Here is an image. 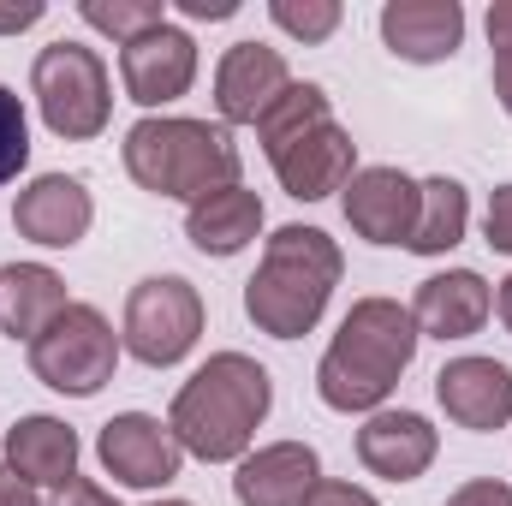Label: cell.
Listing matches in <instances>:
<instances>
[{
    "label": "cell",
    "mask_w": 512,
    "mask_h": 506,
    "mask_svg": "<svg viewBox=\"0 0 512 506\" xmlns=\"http://www.w3.org/2000/svg\"><path fill=\"white\" fill-rule=\"evenodd\" d=\"M417 322H411V304L399 298H358L340 322V334L328 340L322 364H316V393L328 411H358V417H376L387 405V393L399 387V376L411 370L417 358Z\"/></svg>",
    "instance_id": "1"
},
{
    "label": "cell",
    "mask_w": 512,
    "mask_h": 506,
    "mask_svg": "<svg viewBox=\"0 0 512 506\" xmlns=\"http://www.w3.org/2000/svg\"><path fill=\"white\" fill-rule=\"evenodd\" d=\"M274 405V381L268 370L245 352H215L209 364H197L191 381L173 393L167 429L173 441L203 459V465H239L251 453L256 429Z\"/></svg>",
    "instance_id": "2"
},
{
    "label": "cell",
    "mask_w": 512,
    "mask_h": 506,
    "mask_svg": "<svg viewBox=\"0 0 512 506\" xmlns=\"http://www.w3.org/2000/svg\"><path fill=\"white\" fill-rule=\"evenodd\" d=\"M256 137H262V155H268L280 191L298 203H322V197L346 191L358 173V143L334 120V102L322 84L292 78L286 96L256 120Z\"/></svg>",
    "instance_id": "3"
},
{
    "label": "cell",
    "mask_w": 512,
    "mask_h": 506,
    "mask_svg": "<svg viewBox=\"0 0 512 506\" xmlns=\"http://www.w3.org/2000/svg\"><path fill=\"white\" fill-rule=\"evenodd\" d=\"M340 274H346V256L322 227H298V221L274 227L256 274L245 280V316L268 340H304L322 322Z\"/></svg>",
    "instance_id": "4"
},
{
    "label": "cell",
    "mask_w": 512,
    "mask_h": 506,
    "mask_svg": "<svg viewBox=\"0 0 512 506\" xmlns=\"http://www.w3.org/2000/svg\"><path fill=\"white\" fill-rule=\"evenodd\" d=\"M120 155H126V173L137 191L179 197V203L239 185V167H245L233 131L221 120L209 126V120H179V114H143L126 131Z\"/></svg>",
    "instance_id": "5"
},
{
    "label": "cell",
    "mask_w": 512,
    "mask_h": 506,
    "mask_svg": "<svg viewBox=\"0 0 512 506\" xmlns=\"http://www.w3.org/2000/svg\"><path fill=\"white\" fill-rule=\"evenodd\" d=\"M30 96L42 108V126L66 143H90L102 137L114 120V84H108V66L96 48L60 36L36 54L30 66Z\"/></svg>",
    "instance_id": "6"
},
{
    "label": "cell",
    "mask_w": 512,
    "mask_h": 506,
    "mask_svg": "<svg viewBox=\"0 0 512 506\" xmlns=\"http://www.w3.org/2000/svg\"><path fill=\"white\" fill-rule=\"evenodd\" d=\"M120 334L96 304H66L36 340H30V376L66 399H90L114 381Z\"/></svg>",
    "instance_id": "7"
},
{
    "label": "cell",
    "mask_w": 512,
    "mask_h": 506,
    "mask_svg": "<svg viewBox=\"0 0 512 506\" xmlns=\"http://www.w3.org/2000/svg\"><path fill=\"white\" fill-rule=\"evenodd\" d=\"M203 316H209L203 292L185 274H149V280L131 286V298H126L120 346L137 364H149V370H173L203 340Z\"/></svg>",
    "instance_id": "8"
},
{
    "label": "cell",
    "mask_w": 512,
    "mask_h": 506,
    "mask_svg": "<svg viewBox=\"0 0 512 506\" xmlns=\"http://www.w3.org/2000/svg\"><path fill=\"white\" fill-rule=\"evenodd\" d=\"M96 459H102V471H108L114 483H126V489H167V483L179 477V465H185V447L173 441V429H167L161 417H149V411H120V417L102 423Z\"/></svg>",
    "instance_id": "9"
},
{
    "label": "cell",
    "mask_w": 512,
    "mask_h": 506,
    "mask_svg": "<svg viewBox=\"0 0 512 506\" xmlns=\"http://www.w3.org/2000/svg\"><path fill=\"white\" fill-rule=\"evenodd\" d=\"M120 84L137 108H167L197 84V42L173 18L120 48Z\"/></svg>",
    "instance_id": "10"
},
{
    "label": "cell",
    "mask_w": 512,
    "mask_h": 506,
    "mask_svg": "<svg viewBox=\"0 0 512 506\" xmlns=\"http://www.w3.org/2000/svg\"><path fill=\"white\" fill-rule=\"evenodd\" d=\"M292 72H286V54L268 48V42H233L215 66V114L221 126H256L280 96H286Z\"/></svg>",
    "instance_id": "11"
},
{
    "label": "cell",
    "mask_w": 512,
    "mask_h": 506,
    "mask_svg": "<svg viewBox=\"0 0 512 506\" xmlns=\"http://www.w3.org/2000/svg\"><path fill=\"white\" fill-rule=\"evenodd\" d=\"M90 221H96V203H90L84 179H72V173H42V179H30V185L18 191V203H12L18 239H30V245H42V251H72V245L90 233Z\"/></svg>",
    "instance_id": "12"
},
{
    "label": "cell",
    "mask_w": 512,
    "mask_h": 506,
    "mask_svg": "<svg viewBox=\"0 0 512 506\" xmlns=\"http://www.w3.org/2000/svg\"><path fill=\"white\" fill-rule=\"evenodd\" d=\"M435 399L459 429L495 435L512 423V370L501 358H453L435 376Z\"/></svg>",
    "instance_id": "13"
},
{
    "label": "cell",
    "mask_w": 512,
    "mask_h": 506,
    "mask_svg": "<svg viewBox=\"0 0 512 506\" xmlns=\"http://www.w3.org/2000/svg\"><path fill=\"white\" fill-rule=\"evenodd\" d=\"M340 203L364 245H405L417 227V179L399 167H358Z\"/></svg>",
    "instance_id": "14"
},
{
    "label": "cell",
    "mask_w": 512,
    "mask_h": 506,
    "mask_svg": "<svg viewBox=\"0 0 512 506\" xmlns=\"http://www.w3.org/2000/svg\"><path fill=\"white\" fill-rule=\"evenodd\" d=\"M435 453H441V435H435V423L423 411H387L382 405L358 429V459L382 483H417L435 465Z\"/></svg>",
    "instance_id": "15"
},
{
    "label": "cell",
    "mask_w": 512,
    "mask_h": 506,
    "mask_svg": "<svg viewBox=\"0 0 512 506\" xmlns=\"http://www.w3.org/2000/svg\"><path fill=\"white\" fill-rule=\"evenodd\" d=\"M382 42H387L393 60L441 66L465 42V6L459 0H387L382 6Z\"/></svg>",
    "instance_id": "16"
},
{
    "label": "cell",
    "mask_w": 512,
    "mask_h": 506,
    "mask_svg": "<svg viewBox=\"0 0 512 506\" xmlns=\"http://www.w3.org/2000/svg\"><path fill=\"white\" fill-rule=\"evenodd\" d=\"M495 310V292L477 268H447V274H429L411 298V322L423 340H471Z\"/></svg>",
    "instance_id": "17"
},
{
    "label": "cell",
    "mask_w": 512,
    "mask_h": 506,
    "mask_svg": "<svg viewBox=\"0 0 512 506\" xmlns=\"http://www.w3.org/2000/svg\"><path fill=\"white\" fill-rule=\"evenodd\" d=\"M322 483V459L310 441H268L239 459L233 495L239 506H304V495Z\"/></svg>",
    "instance_id": "18"
},
{
    "label": "cell",
    "mask_w": 512,
    "mask_h": 506,
    "mask_svg": "<svg viewBox=\"0 0 512 506\" xmlns=\"http://www.w3.org/2000/svg\"><path fill=\"white\" fill-rule=\"evenodd\" d=\"M6 465L30 483V489H66L78 477V429L36 411V417H18L6 429Z\"/></svg>",
    "instance_id": "19"
},
{
    "label": "cell",
    "mask_w": 512,
    "mask_h": 506,
    "mask_svg": "<svg viewBox=\"0 0 512 506\" xmlns=\"http://www.w3.org/2000/svg\"><path fill=\"white\" fill-rule=\"evenodd\" d=\"M262 233V197L245 185H227V191H209L185 209V239L203 256H239Z\"/></svg>",
    "instance_id": "20"
},
{
    "label": "cell",
    "mask_w": 512,
    "mask_h": 506,
    "mask_svg": "<svg viewBox=\"0 0 512 506\" xmlns=\"http://www.w3.org/2000/svg\"><path fill=\"white\" fill-rule=\"evenodd\" d=\"M66 280L48 262H6L0 268V328L12 340H36L66 310Z\"/></svg>",
    "instance_id": "21"
},
{
    "label": "cell",
    "mask_w": 512,
    "mask_h": 506,
    "mask_svg": "<svg viewBox=\"0 0 512 506\" xmlns=\"http://www.w3.org/2000/svg\"><path fill=\"white\" fill-rule=\"evenodd\" d=\"M465 227H471V197H465V185L447 179V173H435V179L417 185V227H411L405 251L411 256H447L465 239Z\"/></svg>",
    "instance_id": "22"
},
{
    "label": "cell",
    "mask_w": 512,
    "mask_h": 506,
    "mask_svg": "<svg viewBox=\"0 0 512 506\" xmlns=\"http://www.w3.org/2000/svg\"><path fill=\"white\" fill-rule=\"evenodd\" d=\"M78 18H84L90 30H102V36H114V42L126 48V42H137L143 30L167 24V0H84V6H78Z\"/></svg>",
    "instance_id": "23"
},
{
    "label": "cell",
    "mask_w": 512,
    "mask_h": 506,
    "mask_svg": "<svg viewBox=\"0 0 512 506\" xmlns=\"http://www.w3.org/2000/svg\"><path fill=\"white\" fill-rule=\"evenodd\" d=\"M268 18L292 36V42H328L346 18L340 0H268Z\"/></svg>",
    "instance_id": "24"
},
{
    "label": "cell",
    "mask_w": 512,
    "mask_h": 506,
    "mask_svg": "<svg viewBox=\"0 0 512 506\" xmlns=\"http://www.w3.org/2000/svg\"><path fill=\"white\" fill-rule=\"evenodd\" d=\"M30 167V120H24V102L0 84V185L18 179Z\"/></svg>",
    "instance_id": "25"
},
{
    "label": "cell",
    "mask_w": 512,
    "mask_h": 506,
    "mask_svg": "<svg viewBox=\"0 0 512 506\" xmlns=\"http://www.w3.org/2000/svg\"><path fill=\"white\" fill-rule=\"evenodd\" d=\"M489 78H495V96H501V108H507L512 120V0H495L489 6Z\"/></svg>",
    "instance_id": "26"
},
{
    "label": "cell",
    "mask_w": 512,
    "mask_h": 506,
    "mask_svg": "<svg viewBox=\"0 0 512 506\" xmlns=\"http://www.w3.org/2000/svg\"><path fill=\"white\" fill-rule=\"evenodd\" d=\"M483 239H489V251L512 256V185H501V191L489 197V209H483Z\"/></svg>",
    "instance_id": "27"
},
{
    "label": "cell",
    "mask_w": 512,
    "mask_h": 506,
    "mask_svg": "<svg viewBox=\"0 0 512 506\" xmlns=\"http://www.w3.org/2000/svg\"><path fill=\"white\" fill-rule=\"evenodd\" d=\"M447 506H512V483H501V477H471V483H459L447 495Z\"/></svg>",
    "instance_id": "28"
},
{
    "label": "cell",
    "mask_w": 512,
    "mask_h": 506,
    "mask_svg": "<svg viewBox=\"0 0 512 506\" xmlns=\"http://www.w3.org/2000/svg\"><path fill=\"white\" fill-rule=\"evenodd\" d=\"M304 506H382L370 489H358V483H340V477H322L310 495H304Z\"/></svg>",
    "instance_id": "29"
},
{
    "label": "cell",
    "mask_w": 512,
    "mask_h": 506,
    "mask_svg": "<svg viewBox=\"0 0 512 506\" xmlns=\"http://www.w3.org/2000/svg\"><path fill=\"white\" fill-rule=\"evenodd\" d=\"M54 506H120L96 477H72L66 489H54Z\"/></svg>",
    "instance_id": "30"
},
{
    "label": "cell",
    "mask_w": 512,
    "mask_h": 506,
    "mask_svg": "<svg viewBox=\"0 0 512 506\" xmlns=\"http://www.w3.org/2000/svg\"><path fill=\"white\" fill-rule=\"evenodd\" d=\"M42 0H24V6H0V36H18V30H30V24H42Z\"/></svg>",
    "instance_id": "31"
},
{
    "label": "cell",
    "mask_w": 512,
    "mask_h": 506,
    "mask_svg": "<svg viewBox=\"0 0 512 506\" xmlns=\"http://www.w3.org/2000/svg\"><path fill=\"white\" fill-rule=\"evenodd\" d=\"M173 12H185V18H197V24H203V18L215 24V18H233L239 0H173Z\"/></svg>",
    "instance_id": "32"
},
{
    "label": "cell",
    "mask_w": 512,
    "mask_h": 506,
    "mask_svg": "<svg viewBox=\"0 0 512 506\" xmlns=\"http://www.w3.org/2000/svg\"><path fill=\"white\" fill-rule=\"evenodd\" d=\"M0 506H36V489H30L6 459H0Z\"/></svg>",
    "instance_id": "33"
},
{
    "label": "cell",
    "mask_w": 512,
    "mask_h": 506,
    "mask_svg": "<svg viewBox=\"0 0 512 506\" xmlns=\"http://www.w3.org/2000/svg\"><path fill=\"white\" fill-rule=\"evenodd\" d=\"M495 310H501V322H507V334H512V274L501 280V292H495Z\"/></svg>",
    "instance_id": "34"
},
{
    "label": "cell",
    "mask_w": 512,
    "mask_h": 506,
    "mask_svg": "<svg viewBox=\"0 0 512 506\" xmlns=\"http://www.w3.org/2000/svg\"><path fill=\"white\" fill-rule=\"evenodd\" d=\"M149 506H191V501H149Z\"/></svg>",
    "instance_id": "35"
}]
</instances>
